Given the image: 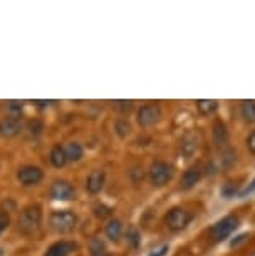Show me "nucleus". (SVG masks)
Wrapping results in <instances>:
<instances>
[{"instance_id": "29", "label": "nucleus", "mask_w": 255, "mask_h": 256, "mask_svg": "<svg viewBox=\"0 0 255 256\" xmlns=\"http://www.w3.org/2000/svg\"><path fill=\"white\" fill-rule=\"evenodd\" d=\"M104 256H111V254H104Z\"/></svg>"}, {"instance_id": "18", "label": "nucleus", "mask_w": 255, "mask_h": 256, "mask_svg": "<svg viewBox=\"0 0 255 256\" xmlns=\"http://www.w3.org/2000/svg\"><path fill=\"white\" fill-rule=\"evenodd\" d=\"M240 110H242L245 120H250V122L255 120V100H245V102H242Z\"/></svg>"}, {"instance_id": "20", "label": "nucleus", "mask_w": 255, "mask_h": 256, "mask_svg": "<svg viewBox=\"0 0 255 256\" xmlns=\"http://www.w3.org/2000/svg\"><path fill=\"white\" fill-rule=\"evenodd\" d=\"M9 224H11V214L2 210L0 211V234L9 228Z\"/></svg>"}, {"instance_id": "11", "label": "nucleus", "mask_w": 255, "mask_h": 256, "mask_svg": "<svg viewBox=\"0 0 255 256\" xmlns=\"http://www.w3.org/2000/svg\"><path fill=\"white\" fill-rule=\"evenodd\" d=\"M106 182V172L104 171H93L86 180V191L91 194H98L103 191Z\"/></svg>"}, {"instance_id": "15", "label": "nucleus", "mask_w": 255, "mask_h": 256, "mask_svg": "<svg viewBox=\"0 0 255 256\" xmlns=\"http://www.w3.org/2000/svg\"><path fill=\"white\" fill-rule=\"evenodd\" d=\"M64 149H66L67 161H79L84 156V149L79 142H69L67 146H64Z\"/></svg>"}, {"instance_id": "24", "label": "nucleus", "mask_w": 255, "mask_h": 256, "mask_svg": "<svg viewBox=\"0 0 255 256\" xmlns=\"http://www.w3.org/2000/svg\"><path fill=\"white\" fill-rule=\"evenodd\" d=\"M168 250H170V248H168V244H165V246H161V248H158L156 251H153L150 256H166Z\"/></svg>"}, {"instance_id": "3", "label": "nucleus", "mask_w": 255, "mask_h": 256, "mask_svg": "<svg viewBox=\"0 0 255 256\" xmlns=\"http://www.w3.org/2000/svg\"><path fill=\"white\" fill-rule=\"evenodd\" d=\"M191 218H193L191 212L188 210H185V208H173V210H170L166 212L165 223L168 226V230L181 231L190 224Z\"/></svg>"}, {"instance_id": "12", "label": "nucleus", "mask_w": 255, "mask_h": 256, "mask_svg": "<svg viewBox=\"0 0 255 256\" xmlns=\"http://www.w3.org/2000/svg\"><path fill=\"white\" fill-rule=\"evenodd\" d=\"M200 180H201V168L200 166H191L183 172L180 184L183 190H190V188H193Z\"/></svg>"}, {"instance_id": "19", "label": "nucleus", "mask_w": 255, "mask_h": 256, "mask_svg": "<svg viewBox=\"0 0 255 256\" xmlns=\"http://www.w3.org/2000/svg\"><path fill=\"white\" fill-rule=\"evenodd\" d=\"M126 241L131 248H138L139 243H141V234H139V231L136 228H129L126 231Z\"/></svg>"}, {"instance_id": "10", "label": "nucleus", "mask_w": 255, "mask_h": 256, "mask_svg": "<svg viewBox=\"0 0 255 256\" xmlns=\"http://www.w3.org/2000/svg\"><path fill=\"white\" fill-rule=\"evenodd\" d=\"M78 250V244L74 241H69V240H61V241H56L52 243L49 248L46 250L44 256H69L71 253Z\"/></svg>"}, {"instance_id": "17", "label": "nucleus", "mask_w": 255, "mask_h": 256, "mask_svg": "<svg viewBox=\"0 0 255 256\" xmlns=\"http://www.w3.org/2000/svg\"><path fill=\"white\" fill-rule=\"evenodd\" d=\"M227 129H225V126L220 122V120H216L213 124V139L215 142L218 144V146H222V144L227 142Z\"/></svg>"}, {"instance_id": "27", "label": "nucleus", "mask_w": 255, "mask_h": 256, "mask_svg": "<svg viewBox=\"0 0 255 256\" xmlns=\"http://www.w3.org/2000/svg\"><path fill=\"white\" fill-rule=\"evenodd\" d=\"M114 104H116V108H123V109L131 108V102H129V100H128V102H126V100H118V102H114Z\"/></svg>"}, {"instance_id": "23", "label": "nucleus", "mask_w": 255, "mask_h": 256, "mask_svg": "<svg viewBox=\"0 0 255 256\" xmlns=\"http://www.w3.org/2000/svg\"><path fill=\"white\" fill-rule=\"evenodd\" d=\"M247 148L250 152L255 154V131L250 132V136L247 138Z\"/></svg>"}, {"instance_id": "25", "label": "nucleus", "mask_w": 255, "mask_h": 256, "mask_svg": "<svg viewBox=\"0 0 255 256\" xmlns=\"http://www.w3.org/2000/svg\"><path fill=\"white\" fill-rule=\"evenodd\" d=\"M29 128H31V132H32V134H34V132L39 134V132L42 131V124H41V122H37V120H36V122H31V126H29Z\"/></svg>"}, {"instance_id": "9", "label": "nucleus", "mask_w": 255, "mask_h": 256, "mask_svg": "<svg viewBox=\"0 0 255 256\" xmlns=\"http://www.w3.org/2000/svg\"><path fill=\"white\" fill-rule=\"evenodd\" d=\"M22 131V120L17 116H7L0 120V136L2 138H16Z\"/></svg>"}, {"instance_id": "16", "label": "nucleus", "mask_w": 255, "mask_h": 256, "mask_svg": "<svg viewBox=\"0 0 255 256\" xmlns=\"http://www.w3.org/2000/svg\"><path fill=\"white\" fill-rule=\"evenodd\" d=\"M196 108L203 116H208V114H213L216 109H218V102L216 100H206V99H200L196 100Z\"/></svg>"}, {"instance_id": "21", "label": "nucleus", "mask_w": 255, "mask_h": 256, "mask_svg": "<svg viewBox=\"0 0 255 256\" xmlns=\"http://www.w3.org/2000/svg\"><path fill=\"white\" fill-rule=\"evenodd\" d=\"M91 251H93V256H104V244L99 240H94L91 243Z\"/></svg>"}, {"instance_id": "4", "label": "nucleus", "mask_w": 255, "mask_h": 256, "mask_svg": "<svg viewBox=\"0 0 255 256\" xmlns=\"http://www.w3.org/2000/svg\"><path fill=\"white\" fill-rule=\"evenodd\" d=\"M237 226H238L237 216H233V214L225 216V218L220 220L218 223H215L213 226H211V230H210L211 238H213L215 241H223L225 238H228V236L237 230Z\"/></svg>"}, {"instance_id": "13", "label": "nucleus", "mask_w": 255, "mask_h": 256, "mask_svg": "<svg viewBox=\"0 0 255 256\" xmlns=\"http://www.w3.org/2000/svg\"><path fill=\"white\" fill-rule=\"evenodd\" d=\"M49 161L54 168H64L67 162V156H66V149L61 144H56L52 146L51 152H49Z\"/></svg>"}, {"instance_id": "8", "label": "nucleus", "mask_w": 255, "mask_h": 256, "mask_svg": "<svg viewBox=\"0 0 255 256\" xmlns=\"http://www.w3.org/2000/svg\"><path fill=\"white\" fill-rule=\"evenodd\" d=\"M160 116H161L160 106L146 104V106H143V108L138 110L136 119H138L139 126H143V128H150V126H153L158 119H160Z\"/></svg>"}, {"instance_id": "7", "label": "nucleus", "mask_w": 255, "mask_h": 256, "mask_svg": "<svg viewBox=\"0 0 255 256\" xmlns=\"http://www.w3.org/2000/svg\"><path fill=\"white\" fill-rule=\"evenodd\" d=\"M49 196L54 201H72L76 198V190L69 181L56 180L49 188Z\"/></svg>"}, {"instance_id": "1", "label": "nucleus", "mask_w": 255, "mask_h": 256, "mask_svg": "<svg viewBox=\"0 0 255 256\" xmlns=\"http://www.w3.org/2000/svg\"><path fill=\"white\" fill-rule=\"evenodd\" d=\"M19 231L26 236L36 234L42 224V208L39 204H29L22 210L19 216Z\"/></svg>"}, {"instance_id": "22", "label": "nucleus", "mask_w": 255, "mask_h": 256, "mask_svg": "<svg viewBox=\"0 0 255 256\" xmlns=\"http://www.w3.org/2000/svg\"><path fill=\"white\" fill-rule=\"evenodd\" d=\"M7 108H9V110H11V116H17L19 118V114H21V110H22V104L21 102H7Z\"/></svg>"}, {"instance_id": "2", "label": "nucleus", "mask_w": 255, "mask_h": 256, "mask_svg": "<svg viewBox=\"0 0 255 256\" xmlns=\"http://www.w3.org/2000/svg\"><path fill=\"white\" fill-rule=\"evenodd\" d=\"M49 223L57 233H69L78 224V216L71 210H56L51 212Z\"/></svg>"}, {"instance_id": "6", "label": "nucleus", "mask_w": 255, "mask_h": 256, "mask_svg": "<svg viewBox=\"0 0 255 256\" xmlns=\"http://www.w3.org/2000/svg\"><path fill=\"white\" fill-rule=\"evenodd\" d=\"M173 176V169L168 162L165 161H155L150 168V180L153 182V186H165Z\"/></svg>"}, {"instance_id": "14", "label": "nucleus", "mask_w": 255, "mask_h": 256, "mask_svg": "<svg viewBox=\"0 0 255 256\" xmlns=\"http://www.w3.org/2000/svg\"><path fill=\"white\" fill-rule=\"evenodd\" d=\"M106 236H108L111 241H118L119 238H121L123 234V224L119 220H111L108 221V224H106Z\"/></svg>"}, {"instance_id": "5", "label": "nucleus", "mask_w": 255, "mask_h": 256, "mask_svg": "<svg viewBox=\"0 0 255 256\" xmlns=\"http://www.w3.org/2000/svg\"><path fill=\"white\" fill-rule=\"evenodd\" d=\"M42 180H44V171L34 164H26V166L19 168L17 171V181L26 188L39 184Z\"/></svg>"}, {"instance_id": "28", "label": "nucleus", "mask_w": 255, "mask_h": 256, "mask_svg": "<svg viewBox=\"0 0 255 256\" xmlns=\"http://www.w3.org/2000/svg\"><path fill=\"white\" fill-rule=\"evenodd\" d=\"M4 254H6V253H4V250H2V248H0V256H4Z\"/></svg>"}, {"instance_id": "26", "label": "nucleus", "mask_w": 255, "mask_h": 256, "mask_svg": "<svg viewBox=\"0 0 255 256\" xmlns=\"http://www.w3.org/2000/svg\"><path fill=\"white\" fill-rule=\"evenodd\" d=\"M255 191V180L252 181V182H250V184L247 186V188H245V190L242 191V194H240V196H247V194H250V192H253Z\"/></svg>"}]
</instances>
